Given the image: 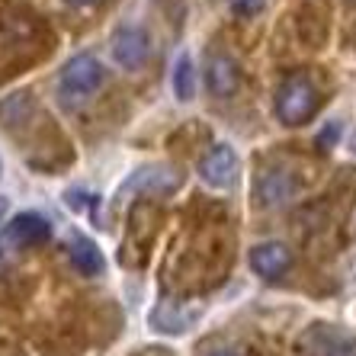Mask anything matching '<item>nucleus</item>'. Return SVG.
<instances>
[{"instance_id": "1", "label": "nucleus", "mask_w": 356, "mask_h": 356, "mask_svg": "<svg viewBox=\"0 0 356 356\" xmlns=\"http://www.w3.org/2000/svg\"><path fill=\"white\" fill-rule=\"evenodd\" d=\"M106 74H109L106 65L93 51H81L74 58H67L58 74V103L65 109L83 106L106 83Z\"/></svg>"}, {"instance_id": "2", "label": "nucleus", "mask_w": 356, "mask_h": 356, "mask_svg": "<svg viewBox=\"0 0 356 356\" xmlns=\"http://www.w3.org/2000/svg\"><path fill=\"white\" fill-rule=\"evenodd\" d=\"M276 119L282 125H305L318 109V87L308 74H292L280 83L273 99Z\"/></svg>"}, {"instance_id": "3", "label": "nucleus", "mask_w": 356, "mask_h": 356, "mask_svg": "<svg viewBox=\"0 0 356 356\" xmlns=\"http://www.w3.org/2000/svg\"><path fill=\"white\" fill-rule=\"evenodd\" d=\"M51 238V222L39 212H19L0 228V257H17Z\"/></svg>"}, {"instance_id": "4", "label": "nucleus", "mask_w": 356, "mask_h": 356, "mask_svg": "<svg viewBox=\"0 0 356 356\" xmlns=\"http://www.w3.org/2000/svg\"><path fill=\"white\" fill-rule=\"evenodd\" d=\"M109 55H113V61H116L122 71H129V74L141 71L151 58L148 29H145V26H132V23L119 26L116 33L109 35Z\"/></svg>"}, {"instance_id": "5", "label": "nucleus", "mask_w": 356, "mask_h": 356, "mask_svg": "<svg viewBox=\"0 0 356 356\" xmlns=\"http://www.w3.org/2000/svg\"><path fill=\"white\" fill-rule=\"evenodd\" d=\"M196 174L212 190H232L234 180H238V154H234V148L232 145H212L199 158Z\"/></svg>"}, {"instance_id": "6", "label": "nucleus", "mask_w": 356, "mask_h": 356, "mask_svg": "<svg viewBox=\"0 0 356 356\" xmlns=\"http://www.w3.org/2000/svg\"><path fill=\"white\" fill-rule=\"evenodd\" d=\"M248 264L264 280H280L292 270V248L286 241H260L250 248Z\"/></svg>"}, {"instance_id": "7", "label": "nucleus", "mask_w": 356, "mask_h": 356, "mask_svg": "<svg viewBox=\"0 0 356 356\" xmlns=\"http://www.w3.org/2000/svg\"><path fill=\"white\" fill-rule=\"evenodd\" d=\"M206 87L209 93L216 99H232L241 87V67L232 55H225V51H216V55H209L206 61Z\"/></svg>"}, {"instance_id": "8", "label": "nucleus", "mask_w": 356, "mask_h": 356, "mask_svg": "<svg viewBox=\"0 0 356 356\" xmlns=\"http://www.w3.org/2000/svg\"><path fill=\"white\" fill-rule=\"evenodd\" d=\"M302 347L312 356H356V340L334 331L331 324H312L302 337Z\"/></svg>"}, {"instance_id": "9", "label": "nucleus", "mask_w": 356, "mask_h": 356, "mask_svg": "<svg viewBox=\"0 0 356 356\" xmlns=\"http://www.w3.org/2000/svg\"><path fill=\"white\" fill-rule=\"evenodd\" d=\"M199 315H202V308H186V305H177V302H161V305L151 308L148 321H151L154 331L183 334L199 321Z\"/></svg>"}, {"instance_id": "10", "label": "nucleus", "mask_w": 356, "mask_h": 356, "mask_svg": "<svg viewBox=\"0 0 356 356\" xmlns=\"http://www.w3.org/2000/svg\"><path fill=\"white\" fill-rule=\"evenodd\" d=\"M296 180H292L289 170H266L257 183V196L264 206H282L296 196Z\"/></svg>"}, {"instance_id": "11", "label": "nucleus", "mask_w": 356, "mask_h": 356, "mask_svg": "<svg viewBox=\"0 0 356 356\" xmlns=\"http://www.w3.org/2000/svg\"><path fill=\"white\" fill-rule=\"evenodd\" d=\"M67 254H71L74 270H77V273H83V276H99V273H103V266H106L103 250H99L90 238H83V234H77V238L67 244Z\"/></svg>"}, {"instance_id": "12", "label": "nucleus", "mask_w": 356, "mask_h": 356, "mask_svg": "<svg viewBox=\"0 0 356 356\" xmlns=\"http://www.w3.org/2000/svg\"><path fill=\"white\" fill-rule=\"evenodd\" d=\"M174 93L180 103L196 99V67H193L190 51H180L174 61Z\"/></svg>"}, {"instance_id": "13", "label": "nucleus", "mask_w": 356, "mask_h": 356, "mask_svg": "<svg viewBox=\"0 0 356 356\" xmlns=\"http://www.w3.org/2000/svg\"><path fill=\"white\" fill-rule=\"evenodd\" d=\"M228 7H232L234 17L254 19V17H260V13L266 10V0H228Z\"/></svg>"}, {"instance_id": "14", "label": "nucleus", "mask_w": 356, "mask_h": 356, "mask_svg": "<svg viewBox=\"0 0 356 356\" xmlns=\"http://www.w3.org/2000/svg\"><path fill=\"white\" fill-rule=\"evenodd\" d=\"M67 7H97V3H103V0H65Z\"/></svg>"}, {"instance_id": "15", "label": "nucleus", "mask_w": 356, "mask_h": 356, "mask_svg": "<svg viewBox=\"0 0 356 356\" xmlns=\"http://www.w3.org/2000/svg\"><path fill=\"white\" fill-rule=\"evenodd\" d=\"M209 356H234V353H228V350H216V353H209Z\"/></svg>"}]
</instances>
